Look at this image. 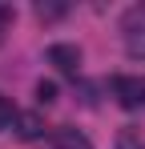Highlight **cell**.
I'll list each match as a JSON object with an SVG mask.
<instances>
[{"mask_svg": "<svg viewBox=\"0 0 145 149\" xmlns=\"http://www.w3.org/2000/svg\"><path fill=\"white\" fill-rule=\"evenodd\" d=\"M121 40L133 61H145V8H129L121 16Z\"/></svg>", "mask_w": 145, "mask_h": 149, "instance_id": "cell-1", "label": "cell"}, {"mask_svg": "<svg viewBox=\"0 0 145 149\" xmlns=\"http://www.w3.org/2000/svg\"><path fill=\"white\" fill-rule=\"evenodd\" d=\"M113 97L121 109H141L145 105V77H113Z\"/></svg>", "mask_w": 145, "mask_h": 149, "instance_id": "cell-2", "label": "cell"}, {"mask_svg": "<svg viewBox=\"0 0 145 149\" xmlns=\"http://www.w3.org/2000/svg\"><path fill=\"white\" fill-rule=\"evenodd\" d=\"M12 129H16V137H20V141H40L48 125H45L40 113H16V125H12Z\"/></svg>", "mask_w": 145, "mask_h": 149, "instance_id": "cell-3", "label": "cell"}, {"mask_svg": "<svg viewBox=\"0 0 145 149\" xmlns=\"http://www.w3.org/2000/svg\"><path fill=\"white\" fill-rule=\"evenodd\" d=\"M48 61H52L61 73H77V65H81V49H77V45H52V49H48Z\"/></svg>", "mask_w": 145, "mask_h": 149, "instance_id": "cell-4", "label": "cell"}, {"mask_svg": "<svg viewBox=\"0 0 145 149\" xmlns=\"http://www.w3.org/2000/svg\"><path fill=\"white\" fill-rule=\"evenodd\" d=\"M52 145H56V149H93V145H89V137L77 133V129H61V133L52 137Z\"/></svg>", "mask_w": 145, "mask_h": 149, "instance_id": "cell-5", "label": "cell"}, {"mask_svg": "<svg viewBox=\"0 0 145 149\" xmlns=\"http://www.w3.org/2000/svg\"><path fill=\"white\" fill-rule=\"evenodd\" d=\"M117 149H145L141 129H121V133H117Z\"/></svg>", "mask_w": 145, "mask_h": 149, "instance_id": "cell-6", "label": "cell"}, {"mask_svg": "<svg viewBox=\"0 0 145 149\" xmlns=\"http://www.w3.org/2000/svg\"><path fill=\"white\" fill-rule=\"evenodd\" d=\"M65 12H69V8H65V4H45V0H40V4H36V16H40V20H45V24H52V20H61V16H65Z\"/></svg>", "mask_w": 145, "mask_h": 149, "instance_id": "cell-7", "label": "cell"}, {"mask_svg": "<svg viewBox=\"0 0 145 149\" xmlns=\"http://www.w3.org/2000/svg\"><path fill=\"white\" fill-rule=\"evenodd\" d=\"M16 125V109H12V101L0 93V129H12Z\"/></svg>", "mask_w": 145, "mask_h": 149, "instance_id": "cell-8", "label": "cell"}, {"mask_svg": "<svg viewBox=\"0 0 145 149\" xmlns=\"http://www.w3.org/2000/svg\"><path fill=\"white\" fill-rule=\"evenodd\" d=\"M36 101H40V105H52V101H56V81H40V85H36Z\"/></svg>", "mask_w": 145, "mask_h": 149, "instance_id": "cell-9", "label": "cell"}, {"mask_svg": "<svg viewBox=\"0 0 145 149\" xmlns=\"http://www.w3.org/2000/svg\"><path fill=\"white\" fill-rule=\"evenodd\" d=\"M8 20H12V8L0 4V45H4V32H8Z\"/></svg>", "mask_w": 145, "mask_h": 149, "instance_id": "cell-10", "label": "cell"}]
</instances>
